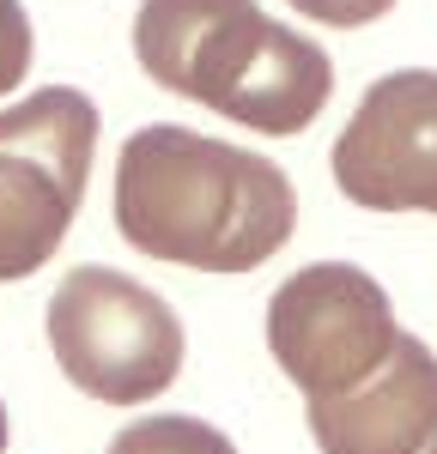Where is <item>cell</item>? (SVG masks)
Here are the masks:
<instances>
[{"label": "cell", "mask_w": 437, "mask_h": 454, "mask_svg": "<svg viewBox=\"0 0 437 454\" xmlns=\"http://www.w3.org/2000/svg\"><path fill=\"white\" fill-rule=\"evenodd\" d=\"M298 194L280 164L188 128H140L115 158L122 243L201 273H250L286 248Z\"/></svg>", "instance_id": "cell-1"}, {"label": "cell", "mask_w": 437, "mask_h": 454, "mask_svg": "<svg viewBox=\"0 0 437 454\" xmlns=\"http://www.w3.org/2000/svg\"><path fill=\"white\" fill-rule=\"evenodd\" d=\"M134 61L152 85L250 134L310 128L334 91V61L255 0H140Z\"/></svg>", "instance_id": "cell-2"}, {"label": "cell", "mask_w": 437, "mask_h": 454, "mask_svg": "<svg viewBox=\"0 0 437 454\" xmlns=\"http://www.w3.org/2000/svg\"><path fill=\"white\" fill-rule=\"evenodd\" d=\"M98 152V104L43 85L0 109V285L31 279L68 243Z\"/></svg>", "instance_id": "cell-3"}, {"label": "cell", "mask_w": 437, "mask_h": 454, "mask_svg": "<svg viewBox=\"0 0 437 454\" xmlns=\"http://www.w3.org/2000/svg\"><path fill=\"white\" fill-rule=\"evenodd\" d=\"M43 321L61 376L104 406H146L182 370L177 309L115 267H73Z\"/></svg>", "instance_id": "cell-4"}, {"label": "cell", "mask_w": 437, "mask_h": 454, "mask_svg": "<svg viewBox=\"0 0 437 454\" xmlns=\"http://www.w3.org/2000/svg\"><path fill=\"white\" fill-rule=\"evenodd\" d=\"M401 321L364 267L316 261L291 273L267 303V351L304 387V400H334L359 387L395 346Z\"/></svg>", "instance_id": "cell-5"}, {"label": "cell", "mask_w": 437, "mask_h": 454, "mask_svg": "<svg viewBox=\"0 0 437 454\" xmlns=\"http://www.w3.org/2000/svg\"><path fill=\"white\" fill-rule=\"evenodd\" d=\"M334 182L364 212H437V73H383L334 140Z\"/></svg>", "instance_id": "cell-6"}, {"label": "cell", "mask_w": 437, "mask_h": 454, "mask_svg": "<svg viewBox=\"0 0 437 454\" xmlns=\"http://www.w3.org/2000/svg\"><path fill=\"white\" fill-rule=\"evenodd\" d=\"M322 454H437V357L407 327L359 387L310 400Z\"/></svg>", "instance_id": "cell-7"}, {"label": "cell", "mask_w": 437, "mask_h": 454, "mask_svg": "<svg viewBox=\"0 0 437 454\" xmlns=\"http://www.w3.org/2000/svg\"><path fill=\"white\" fill-rule=\"evenodd\" d=\"M109 454H237V442L207 419H188V412H158V419L122 424Z\"/></svg>", "instance_id": "cell-8"}, {"label": "cell", "mask_w": 437, "mask_h": 454, "mask_svg": "<svg viewBox=\"0 0 437 454\" xmlns=\"http://www.w3.org/2000/svg\"><path fill=\"white\" fill-rule=\"evenodd\" d=\"M31 73V12L19 0H0V91H12Z\"/></svg>", "instance_id": "cell-9"}, {"label": "cell", "mask_w": 437, "mask_h": 454, "mask_svg": "<svg viewBox=\"0 0 437 454\" xmlns=\"http://www.w3.org/2000/svg\"><path fill=\"white\" fill-rule=\"evenodd\" d=\"M286 6H298L316 25H334V31H359V25H377L395 0H286Z\"/></svg>", "instance_id": "cell-10"}, {"label": "cell", "mask_w": 437, "mask_h": 454, "mask_svg": "<svg viewBox=\"0 0 437 454\" xmlns=\"http://www.w3.org/2000/svg\"><path fill=\"white\" fill-rule=\"evenodd\" d=\"M6 436H12V424H6V400H0V454H6Z\"/></svg>", "instance_id": "cell-11"}]
</instances>
